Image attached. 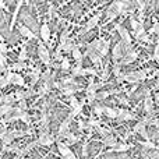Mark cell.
Masks as SVG:
<instances>
[{"label": "cell", "mask_w": 159, "mask_h": 159, "mask_svg": "<svg viewBox=\"0 0 159 159\" xmlns=\"http://www.w3.org/2000/svg\"><path fill=\"white\" fill-rule=\"evenodd\" d=\"M117 30H119V32H120V36H121V39H123V42L126 43L127 50H130L131 49V38H130L129 31L124 30L123 27H117Z\"/></svg>", "instance_id": "6da1fadb"}, {"label": "cell", "mask_w": 159, "mask_h": 159, "mask_svg": "<svg viewBox=\"0 0 159 159\" xmlns=\"http://www.w3.org/2000/svg\"><path fill=\"white\" fill-rule=\"evenodd\" d=\"M39 56H41V60L43 61L45 64H49V61H50L49 52H48V49L45 48L43 43H39Z\"/></svg>", "instance_id": "7a4b0ae2"}, {"label": "cell", "mask_w": 159, "mask_h": 159, "mask_svg": "<svg viewBox=\"0 0 159 159\" xmlns=\"http://www.w3.org/2000/svg\"><path fill=\"white\" fill-rule=\"evenodd\" d=\"M38 143L41 144V145H50V144L53 143V137H52V134L43 133V134L41 135V138L38 140Z\"/></svg>", "instance_id": "3957f363"}, {"label": "cell", "mask_w": 159, "mask_h": 159, "mask_svg": "<svg viewBox=\"0 0 159 159\" xmlns=\"http://www.w3.org/2000/svg\"><path fill=\"white\" fill-rule=\"evenodd\" d=\"M49 34H50V31H49V25H48L46 22H45V24L41 27V36H42V39H43L45 42L49 41Z\"/></svg>", "instance_id": "277c9868"}, {"label": "cell", "mask_w": 159, "mask_h": 159, "mask_svg": "<svg viewBox=\"0 0 159 159\" xmlns=\"http://www.w3.org/2000/svg\"><path fill=\"white\" fill-rule=\"evenodd\" d=\"M99 17H101V14H96V16H93L92 18L88 21V24H87V27H85V31H89L91 28H93L96 24H98V21H99Z\"/></svg>", "instance_id": "5b68a950"}, {"label": "cell", "mask_w": 159, "mask_h": 159, "mask_svg": "<svg viewBox=\"0 0 159 159\" xmlns=\"http://www.w3.org/2000/svg\"><path fill=\"white\" fill-rule=\"evenodd\" d=\"M57 147H59V151H60V154L63 155V157H69V155H71V151H70L69 148H67V145H64L63 143H57Z\"/></svg>", "instance_id": "8992f818"}, {"label": "cell", "mask_w": 159, "mask_h": 159, "mask_svg": "<svg viewBox=\"0 0 159 159\" xmlns=\"http://www.w3.org/2000/svg\"><path fill=\"white\" fill-rule=\"evenodd\" d=\"M14 110V107L11 105H0V116L3 115H8Z\"/></svg>", "instance_id": "52a82bcc"}, {"label": "cell", "mask_w": 159, "mask_h": 159, "mask_svg": "<svg viewBox=\"0 0 159 159\" xmlns=\"http://www.w3.org/2000/svg\"><path fill=\"white\" fill-rule=\"evenodd\" d=\"M20 34L21 35H24V36H28V38H35V34H32V31L30 30V28H27V27H20Z\"/></svg>", "instance_id": "ba28073f"}, {"label": "cell", "mask_w": 159, "mask_h": 159, "mask_svg": "<svg viewBox=\"0 0 159 159\" xmlns=\"http://www.w3.org/2000/svg\"><path fill=\"white\" fill-rule=\"evenodd\" d=\"M69 123H70V120L67 119V120H64L63 123L60 124V129H59V135H60V137L66 135V131H67V127H69Z\"/></svg>", "instance_id": "9c48e42d"}, {"label": "cell", "mask_w": 159, "mask_h": 159, "mask_svg": "<svg viewBox=\"0 0 159 159\" xmlns=\"http://www.w3.org/2000/svg\"><path fill=\"white\" fill-rule=\"evenodd\" d=\"M117 113H119V117L124 119V120H130V119L134 117V116H133L130 112H127V110H117Z\"/></svg>", "instance_id": "30bf717a"}, {"label": "cell", "mask_w": 159, "mask_h": 159, "mask_svg": "<svg viewBox=\"0 0 159 159\" xmlns=\"http://www.w3.org/2000/svg\"><path fill=\"white\" fill-rule=\"evenodd\" d=\"M103 143L106 144V145L113 147V148H115V147L117 145V141H116V138H115V137H112V135H107V137L103 140Z\"/></svg>", "instance_id": "8fae6325"}, {"label": "cell", "mask_w": 159, "mask_h": 159, "mask_svg": "<svg viewBox=\"0 0 159 159\" xmlns=\"http://www.w3.org/2000/svg\"><path fill=\"white\" fill-rule=\"evenodd\" d=\"M11 82H14V84H18V85H24V78H22L20 74H16V73H13V80H11Z\"/></svg>", "instance_id": "7c38bea8"}, {"label": "cell", "mask_w": 159, "mask_h": 159, "mask_svg": "<svg viewBox=\"0 0 159 159\" xmlns=\"http://www.w3.org/2000/svg\"><path fill=\"white\" fill-rule=\"evenodd\" d=\"M103 112L106 113L109 117H117V116H119V113L116 112V110H113L112 107H103Z\"/></svg>", "instance_id": "4fadbf2b"}, {"label": "cell", "mask_w": 159, "mask_h": 159, "mask_svg": "<svg viewBox=\"0 0 159 159\" xmlns=\"http://www.w3.org/2000/svg\"><path fill=\"white\" fill-rule=\"evenodd\" d=\"M75 48H77V46H74L71 41H67L66 43L63 45V49H64V52H70V50H74Z\"/></svg>", "instance_id": "5bb4252c"}, {"label": "cell", "mask_w": 159, "mask_h": 159, "mask_svg": "<svg viewBox=\"0 0 159 159\" xmlns=\"http://www.w3.org/2000/svg\"><path fill=\"white\" fill-rule=\"evenodd\" d=\"M135 59H137V53L131 52V53H129V55H127V57L123 60V63H131V61L135 60Z\"/></svg>", "instance_id": "9a60e30c"}, {"label": "cell", "mask_w": 159, "mask_h": 159, "mask_svg": "<svg viewBox=\"0 0 159 159\" xmlns=\"http://www.w3.org/2000/svg\"><path fill=\"white\" fill-rule=\"evenodd\" d=\"M131 145H127V144H120V145H116L113 148V151H117V152H121V151H127Z\"/></svg>", "instance_id": "2e32d148"}, {"label": "cell", "mask_w": 159, "mask_h": 159, "mask_svg": "<svg viewBox=\"0 0 159 159\" xmlns=\"http://www.w3.org/2000/svg\"><path fill=\"white\" fill-rule=\"evenodd\" d=\"M145 110L148 113L152 112V98H149V96L145 99Z\"/></svg>", "instance_id": "e0dca14e"}, {"label": "cell", "mask_w": 159, "mask_h": 159, "mask_svg": "<svg viewBox=\"0 0 159 159\" xmlns=\"http://www.w3.org/2000/svg\"><path fill=\"white\" fill-rule=\"evenodd\" d=\"M113 55H115V60H116L117 57H121V46H120V45H116V46H115Z\"/></svg>", "instance_id": "ac0fdd59"}, {"label": "cell", "mask_w": 159, "mask_h": 159, "mask_svg": "<svg viewBox=\"0 0 159 159\" xmlns=\"http://www.w3.org/2000/svg\"><path fill=\"white\" fill-rule=\"evenodd\" d=\"M18 60L21 61V63H24V60H27V49H25V48L21 50V53H20Z\"/></svg>", "instance_id": "d6986e66"}, {"label": "cell", "mask_w": 159, "mask_h": 159, "mask_svg": "<svg viewBox=\"0 0 159 159\" xmlns=\"http://www.w3.org/2000/svg\"><path fill=\"white\" fill-rule=\"evenodd\" d=\"M4 66H6V57H4V56L0 55V73L4 71V69H6Z\"/></svg>", "instance_id": "ffe728a7"}, {"label": "cell", "mask_w": 159, "mask_h": 159, "mask_svg": "<svg viewBox=\"0 0 159 159\" xmlns=\"http://www.w3.org/2000/svg\"><path fill=\"white\" fill-rule=\"evenodd\" d=\"M61 67H63L64 70H67L70 67V63H69V59L67 57H63V60H61Z\"/></svg>", "instance_id": "44dd1931"}, {"label": "cell", "mask_w": 159, "mask_h": 159, "mask_svg": "<svg viewBox=\"0 0 159 159\" xmlns=\"http://www.w3.org/2000/svg\"><path fill=\"white\" fill-rule=\"evenodd\" d=\"M24 67H25V64L21 63V61H18V63H16L13 67H11V69H13V70H21V69H24Z\"/></svg>", "instance_id": "7402d4cb"}, {"label": "cell", "mask_w": 159, "mask_h": 159, "mask_svg": "<svg viewBox=\"0 0 159 159\" xmlns=\"http://www.w3.org/2000/svg\"><path fill=\"white\" fill-rule=\"evenodd\" d=\"M6 52H7V45H6V43H0V55L4 56Z\"/></svg>", "instance_id": "603a6c76"}, {"label": "cell", "mask_w": 159, "mask_h": 159, "mask_svg": "<svg viewBox=\"0 0 159 159\" xmlns=\"http://www.w3.org/2000/svg\"><path fill=\"white\" fill-rule=\"evenodd\" d=\"M151 32L152 34H159V22H155V25L151 28Z\"/></svg>", "instance_id": "cb8c5ba5"}, {"label": "cell", "mask_w": 159, "mask_h": 159, "mask_svg": "<svg viewBox=\"0 0 159 159\" xmlns=\"http://www.w3.org/2000/svg\"><path fill=\"white\" fill-rule=\"evenodd\" d=\"M66 135H67V138H69L71 143H75V141H77V137H75V135H73V134H66Z\"/></svg>", "instance_id": "d4e9b609"}, {"label": "cell", "mask_w": 159, "mask_h": 159, "mask_svg": "<svg viewBox=\"0 0 159 159\" xmlns=\"http://www.w3.org/2000/svg\"><path fill=\"white\" fill-rule=\"evenodd\" d=\"M70 101H71V105H73L74 107H75V106H78V105H80L78 102H77V99H75L74 96H71V98H70Z\"/></svg>", "instance_id": "484cf974"}, {"label": "cell", "mask_w": 159, "mask_h": 159, "mask_svg": "<svg viewBox=\"0 0 159 159\" xmlns=\"http://www.w3.org/2000/svg\"><path fill=\"white\" fill-rule=\"evenodd\" d=\"M155 59L159 61V45H157V48H155Z\"/></svg>", "instance_id": "4316f807"}, {"label": "cell", "mask_w": 159, "mask_h": 159, "mask_svg": "<svg viewBox=\"0 0 159 159\" xmlns=\"http://www.w3.org/2000/svg\"><path fill=\"white\" fill-rule=\"evenodd\" d=\"M141 145L147 147V148H154V144H151V143H143Z\"/></svg>", "instance_id": "83f0119b"}, {"label": "cell", "mask_w": 159, "mask_h": 159, "mask_svg": "<svg viewBox=\"0 0 159 159\" xmlns=\"http://www.w3.org/2000/svg\"><path fill=\"white\" fill-rule=\"evenodd\" d=\"M0 7H4V3H3L2 0H0Z\"/></svg>", "instance_id": "f1b7e54d"}, {"label": "cell", "mask_w": 159, "mask_h": 159, "mask_svg": "<svg viewBox=\"0 0 159 159\" xmlns=\"http://www.w3.org/2000/svg\"><path fill=\"white\" fill-rule=\"evenodd\" d=\"M157 87L159 88V80H158V82H157Z\"/></svg>", "instance_id": "f546056e"}, {"label": "cell", "mask_w": 159, "mask_h": 159, "mask_svg": "<svg viewBox=\"0 0 159 159\" xmlns=\"http://www.w3.org/2000/svg\"><path fill=\"white\" fill-rule=\"evenodd\" d=\"M21 159H25V158H21Z\"/></svg>", "instance_id": "4dcf8cb0"}]
</instances>
